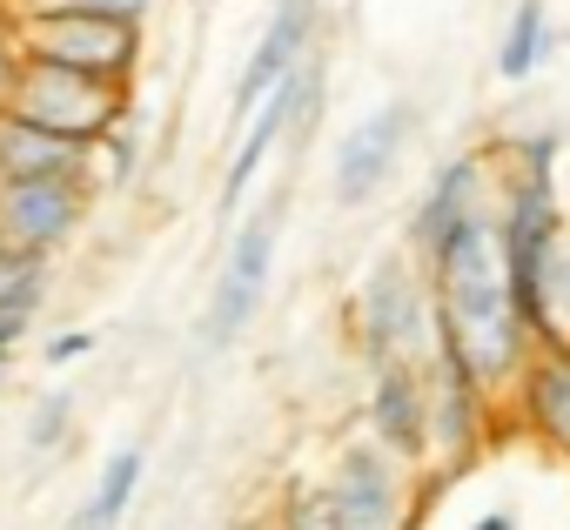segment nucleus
I'll list each match as a JSON object with an SVG mask.
<instances>
[{
    "label": "nucleus",
    "mask_w": 570,
    "mask_h": 530,
    "mask_svg": "<svg viewBox=\"0 0 570 530\" xmlns=\"http://www.w3.org/2000/svg\"><path fill=\"white\" fill-rule=\"evenodd\" d=\"M430 283V310H436V350L503 410L510 383L523 376L537 336L523 330L517 303H510V276H503V242H497V208H483L476 222H463L430 262H416Z\"/></svg>",
    "instance_id": "nucleus-1"
},
{
    "label": "nucleus",
    "mask_w": 570,
    "mask_h": 530,
    "mask_svg": "<svg viewBox=\"0 0 570 530\" xmlns=\"http://www.w3.org/2000/svg\"><path fill=\"white\" fill-rule=\"evenodd\" d=\"M350 330H356V350L363 363H430L436 350V310H430V283L410 262V248H390L370 262V276L350 303Z\"/></svg>",
    "instance_id": "nucleus-2"
},
{
    "label": "nucleus",
    "mask_w": 570,
    "mask_h": 530,
    "mask_svg": "<svg viewBox=\"0 0 570 530\" xmlns=\"http://www.w3.org/2000/svg\"><path fill=\"white\" fill-rule=\"evenodd\" d=\"M323 490V510H330V530H416V503H423V483L410 463H396L390 450H376L370 436L343 443L330 477L316 483Z\"/></svg>",
    "instance_id": "nucleus-3"
},
{
    "label": "nucleus",
    "mask_w": 570,
    "mask_h": 530,
    "mask_svg": "<svg viewBox=\"0 0 570 530\" xmlns=\"http://www.w3.org/2000/svg\"><path fill=\"white\" fill-rule=\"evenodd\" d=\"M128 108H135L128 88L75 75V68H48V61H21L14 81H8V101H0V115L35 121V128H48L61 141H81V148H95Z\"/></svg>",
    "instance_id": "nucleus-4"
},
{
    "label": "nucleus",
    "mask_w": 570,
    "mask_h": 530,
    "mask_svg": "<svg viewBox=\"0 0 570 530\" xmlns=\"http://www.w3.org/2000/svg\"><path fill=\"white\" fill-rule=\"evenodd\" d=\"M275 242H282V195H268L235 235H228V255H222V276L208 289V310H202V356H222L242 343V330L255 323L262 296H268V276H275Z\"/></svg>",
    "instance_id": "nucleus-5"
},
{
    "label": "nucleus",
    "mask_w": 570,
    "mask_h": 530,
    "mask_svg": "<svg viewBox=\"0 0 570 530\" xmlns=\"http://www.w3.org/2000/svg\"><path fill=\"white\" fill-rule=\"evenodd\" d=\"M323 81H330V55H323V41L282 75L268 95H262V108L242 121V141H235V155H228V175H222V222L248 202V188H255V175L268 168V155L289 141V135H303L309 121H316V108H323Z\"/></svg>",
    "instance_id": "nucleus-6"
},
{
    "label": "nucleus",
    "mask_w": 570,
    "mask_h": 530,
    "mask_svg": "<svg viewBox=\"0 0 570 530\" xmlns=\"http://www.w3.org/2000/svg\"><path fill=\"white\" fill-rule=\"evenodd\" d=\"M8 21H14L21 61L75 68V75L115 81V88H128L141 68V28H128V21H81V14H8Z\"/></svg>",
    "instance_id": "nucleus-7"
},
{
    "label": "nucleus",
    "mask_w": 570,
    "mask_h": 530,
    "mask_svg": "<svg viewBox=\"0 0 570 530\" xmlns=\"http://www.w3.org/2000/svg\"><path fill=\"white\" fill-rule=\"evenodd\" d=\"M410 128H416V101H383V108H370L336 148H330V195H336V208H363V202H376L383 195V181L396 175V161H403V148H410Z\"/></svg>",
    "instance_id": "nucleus-8"
},
{
    "label": "nucleus",
    "mask_w": 570,
    "mask_h": 530,
    "mask_svg": "<svg viewBox=\"0 0 570 530\" xmlns=\"http://www.w3.org/2000/svg\"><path fill=\"white\" fill-rule=\"evenodd\" d=\"M483 208H497V161H490L483 148H463V155H450V161L430 175L423 202L410 208V228H403L410 262H430V255H436L463 222H476Z\"/></svg>",
    "instance_id": "nucleus-9"
},
{
    "label": "nucleus",
    "mask_w": 570,
    "mask_h": 530,
    "mask_svg": "<svg viewBox=\"0 0 570 530\" xmlns=\"http://www.w3.org/2000/svg\"><path fill=\"white\" fill-rule=\"evenodd\" d=\"M95 208V188L88 181H0V235H8V248L35 255V262H55L81 222Z\"/></svg>",
    "instance_id": "nucleus-10"
},
{
    "label": "nucleus",
    "mask_w": 570,
    "mask_h": 530,
    "mask_svg": "<svg viewBox=\"0 0 570 530\" xmlns=\"http://www.w3.org/2000/svg\"><path fill=\"white\" fill-rule=\"evenodd\" d=\"M423 396H430V463H436V470L476 463V450H483L490 430H497V403H490L443 350H430V363H423Z\"/></svg>",
    "instance_id": "nucleus-11"
},
{
    "label": "nucleus",
    "mask_w": 570,
    "mask_h": 530,
    "mask_svg": "<svg viewBox=\"0 0 570 530\" xmlns=\"http://www.w3.org/2000/svg\"><path fill=\"white\" fill-rule=\"evenodd\" d=\"M370 443L390 450L396 463L423 470L430 463V396H423V370L416 363H376L370 370V403H363Z\"/></svg>",
    "instance_id": "nucleus-12"
},
{
    "label": "nucleus",
    "mask_w": 570,
    "mask_h": 530,
    "mask_svg": "<svg viewBox=\"0 0 570 530\" xmlns=\"http://www.w3.org/2000/svg\"><path fill=\"white\" fill-rule=\"evenodd\" d=\"M316 28H323V0H275V14H268L262 41L248 48L242 81H235V121H248L262 108V95L316 48Z\"/></svg>",
    "instance_id": "nucleus-13"
},
{
    "label": "nucleus",
    "mask_w": 570,
    "mask_h": 530,
    "mask_svg": "<svg viewBox=\"0 0 570 530\" xmlns=\"http://www.w3.org/2000/svg\"><path fill=\"white\" fill-rule=\"evenodd\" d=\"M503 410L550 450V457H563L570 463V350H557V343H537L530 350V363H523V376L510 383V396H503Z\"/></svg>",
    "instance_id": "nucleus-14"
},
{
    "label": "nucleus",
    "mask_w": 570,
    "mask_h": 530,
    "mask_svg": "<svg viewBox=\"0 0 570 530\" xmlns=\"http://www.w3.org/2000/svg\"><path fill=\"white\" fill-rule=\"evenodd\" d=\"M88 181V148L81 141H61L35 121H14L0 115V181ZM95 188V181H88Z\"/></svg>",
    "instance_id": "nucleus-15"
},
{
    "label": "nucleus",
    "mask_w": 570,
    "mask_h": 530,
    "mask_svg": "<svg viewBox=\"0 0 570 530\" xmlns=\"http://www.w3.org/2000/svg\"><path fill=\"white\" fill-rule=\"evenodd\" d=\"M48 283H55V262H35L21 248L0 255V356H14L35 336V316L48 303Z\"/></svg>",
    "instance_id": "nucleus-16"
},
{
    "label": "nucleus",
    "mask_w": 570,
    "mask_h": 530,
    "mask_svg": "<svg viewBox=\"0 0 570 530\" xmlns=\"http://www.w3.org/2000/svg\"><path fill=\"white\" fill-rule=\"evenodd\" d=\"M141 470H148V450L141 443H121L108 463H101V477H95V490H88V503L75 510V523L81 530H115L128 510H135V490H141Z\"/></svg>",
    "instance_id": "nucleus-17"
},
{
    "label": "nucleus",
    "mask_w": 570,
    "mask_h": 530,
    "mask_svg": "<svg viewBox=\"0 0 570 530\" xmlns=\"http://www.w3.org/2000/svg\"><path fill=\"white\" fill-rule=\"evenodd\" d=\"M550 48H557L550 0H517L510 21H503V41H497V81H530L550 61Z\"/></svg>",
    "instance_id": "nucleus-18"
},
{
    "label": "nucleus",
    "mask_w": 570,
    "mask_h": 530,
    "mask_svg": "<svg viewBox=\"0 0 570 530\" xmlns=\"http://www.w3.org/2000/svg\"><path fill=\"white\" fill-rule=\"evenodd\" d=\"M135 168H141V121H135V108H128V115L88 148V181H95V195H108V188H128Z\"/></svg>",
    "instance_id": "nucleus-19"
},
{
    "label": "nucleus",
    "mask_w": 570,
    "mask_h": 530,
    "mask_svg": "<svg viewBox=\"0 0 570 530\" xmlns=\"http://www.w3.org/2000/svg\"><path fill=\"white\" fill-rule=\"evenodd\" d=\"M8 14H81V21H128L141 28L155 0H0Z\"/></svg>",
    "instance_id": "nucleus-20"
},
{
    "label": "nucleus",
    "mask_w": 570,
    "mask_h": 530,
    "mask_svg": "<svg viewBox=\"0 0 570 530\" xmlns=\"http://www.w3.org/2000/svg\"><path fill=\"white\" fill-rule=\"evenodd\" d=\"M68 423H75V396H68V390L35 396V410H28V450H35V457L61 450V443H68Z\"/></svg>",
    "instance_id": "nucleus-21"
},
{
    "label": "nucleus",
    "mask_w": 570,
    "mask_h": 530,
    "mask_svg": "<svg viewBox=\"0 0 570 530\" xmlns=\"http://www.w3.org/2000/svg\"><path fill=\"white\" fill-rule=\"evenodd\" d=\"M81 356H95V330H61V336H48V350H41L48 370H68V363H81Z\"/></svg>",
    "instance_id": "nucleus-22"
},
{
    "label": "nucleus",
    "mask_w": 570,
    "mask_h": 530,
    "mask_svg": "<svg viewBox=\"0 0 570 530\" xmlns=\"http://www.w3.org/2000/svg\"><path fill=\"white\" fill-rule=\"evenodd\" d=\"M14 68H21V48H14V21H8V8H0V101H8Z\"/></svg>",
    "instance_id": "nucleus-23"
},
{
    "label": "nucleus",
    "mask_w": 570,
    "mask_h": 530,
    "mask_svg": "<svg viewBox=\"0 0 570 530\" xmlns=\"http://www.w3.org/2000/svg\"><path fill=\"white\" fill-rule=\"evenodd\" d=\"M470 530H517V517H510V510H483Z\"/></svg>",
    "instance_id": "nucleus-24"
},
{
    "label": "nucleus",
    "mask_w": 570,
    "mask_h": 530,
    "mask_svg": "<svg viewBox=\"0 0 570 530\" xmlns=\"http://www.w3.org/2000/svg\"><path fill=\"white\" fill-rule=\"evenodd\" d=\"M8 370H14V356H0V390H8Z\"/></svg>",
    "instance_id": "nucleus-25"
},
{
    "label": "nucleus",
    "mask_w": 570,
    "mask_h": 530,
    "mask_svg": "<svg viewBox=\"0 0 570 530\" xmlns=\"http://www.w3.org/2000/svg\"><path fill=\"white\" fill-rule=\"evenodd\" d=\"M61 530H81V523H75V517H68V523H61Z\"/></svg>",
    "instance_id": "nucleus-26"
},
{
    "label": "nucleus",
    "mask_w": 570,
    "mask_h": 530,
    "mask_svg": "<svg viewBox=\"0 0 570 530\" xmlns=\"http://www.w3.org/2000/svg\"><path fill=\"white\" fill-rule=\"evenodd\" d=\"M0 255H8V235H0Z\"/></svg>",
    "instance_id": "nucleus-27"
}]
</instances>
